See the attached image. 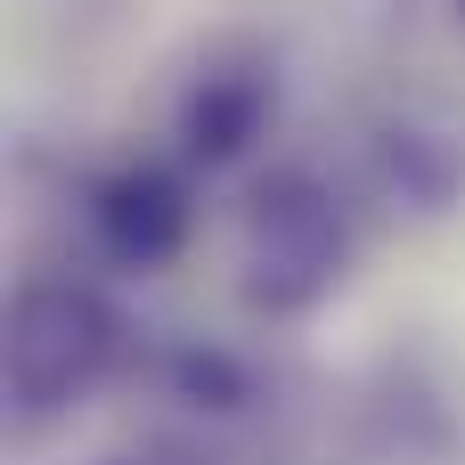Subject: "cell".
I'll return each mask as SVG.
<instances>
[{
    "instance_id": "6da1fadb",
    "label": "cell",
    "mask_w": 465,
    "mask_h": 465,
    "mask_svg": "<svg viewBox=\"0 0 465 465\" xmlns=\"http://www.w3.org/2000/svg\"><path fill=\"white\" fill-rule=\"evenodd\" d=\"M114 360V319L90 286L65 278H33L8 302V392L25 417H57L74 409Z\"/></svg>"
},
{
    "instance_id": "7a4b0ae2",
    "label": "cell",
    "mask_w": 465,
    "mask_h": 465,
    "mask_svg": "<svg viewBox=\"0 0 465 465\" xmlns=\"http://www.w3.org/2000/svg\"><path fill=\"white\" fill-rule=\"evenodd\" d=\"M245 302L253 311H311L335 278H343V221H335V196L302 172H278L253 188L245 204Z\"/></svg>"
},
{
    "instance_id": "3957f363",
    "label": "cell",
    "mask_w": 465,
    "mask_h": 465,
    "mask_svg": "<svg viewBox=\"0 0 465 465\" xmlns=\"http://www.w3.org/2000/svg\"><path fill=\"white\" fill-rule=\"evenodd\" d=\"M90 237L106 262L123 270H163L188 253L196 237V204H188V180L163 172V163H123L90 188Z\"/></svg>"
},
{
    "instance_id": "277c9868",
    "label": "cell",
    "mask_w": 465,
    "mask_h": 465,
    "mask_svg": "<svg viewBox=\"0 0 465 465\" xmlns=\"http://www.w3.org/2000/svg\"><path fill=\"white\" fill-rule=\"evenodd\" d=\"M262 114H270V82L262 74H204L196 98H188V155H204V163L245 155Z\"/></svg>"
},
{
    "instance_id": "5b68a950",
    "label": "cell",
    "mask_w": 465,
    "mask_h": 465,
    "mask_svg": "<svg viewBox=\"0 0 465 465\" xmlns=\"http://www.w3.org/2000/svg\"><path fill=\"white\" fill-rule=\"evenodd\" d=\"M458 16H465V0H458Z\"/></svg>"
}]
</instances>
